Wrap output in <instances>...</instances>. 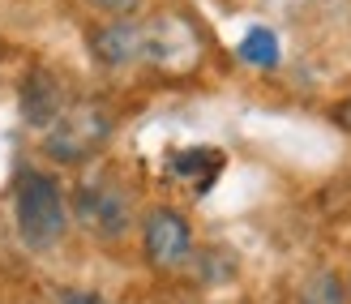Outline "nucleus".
<instances>
[{"mask_svg":"<svg viewBox=\"0 0 351 304\" xmlns=\"http://www.w3.org/2000/svg\"><path fill=\"white\" fill-rule=\"evenodd\" d=\"M13 223H17V236H22L26 248L34 253H47L56 248L69 231V202H64V189L56 176H47L39 167H22L13 180Z\"/></svg>","mask_w":351,"mask_h":304,"instance_id":"obj_1","label":"nucleus"},{"mask_svg":"<svg viewBox=\"0 0 351 304\" xmlns=\"http://www.w3.org/2000/svg\"><path fill=\"white\" fill-rule=\"evenodd\" d=\"M69 219H73L86 236H95L103 244H116L133 231V198L112 172L86 176L73 193V202H69Z\"/></svg>","mask_w":351,"mask_h":304,"instance_id":"obj_2","label":"nucleus"},{"mask_svg":"<svg viewBox=\"0 0 351 304\" xmlns=\"http://www.w3.org/2000/svg\"><path fill=\"white\" fill-rule=\"evenodd\" d=\"M112 129H116V120L103 103H69L64 112L47 124L43 150L56 159V163H86V159H95L108 146Z\"/></svg>","mask_w":351,"mask_h":304,"instance_id":"obj_3","label":"nucleus"},{"mask_svg":"<svg viewBox=\"0 0 351 304\" xmlns=\"http://www.w3.org/2000/svg\"><path fill=\"white\" fill-rule=\"evenodd\" d=\"M142 248L154 270H180L193 257V227L180 210L154 206L142 219Z\"/></svg>","mask_w":351,"mask_h":304,"instance_id":"obj_4","label":"nucleus"},{"mask_svg":"<svg viewBox=\"0 0 351 304\" xmlns=\"http://www.w3.org/2000/svg\"><path fill=\"white\" fill-rule=\"evenodd\" d=\"M90 51H95V60L108 65V69H129L137 60H146L150 26L133 22V17H112L108 26H99L90 34Z\"/></svg>","mask_w":351,"mask_h":304,"instance_id":"obj_5","label":"nucleus"},{"mask_svg":"<svg viewBox=\"0 0 351 304\" xmlns=\"http://www.w3.org/2000/svg\"><path fill=\"white\" fill-rule=\"evenodd\" d=\"M17 103H22V120L30 129H47V124L69 107V95H64V86H60V78L51 73V69H30L22 91H17Z\"/></svg>","mask_w":351,"mask_h":304,"instance_id":"obj_6","label":"nucleus"},{"mask_svg":"<svg viewBox=\"0 0 351 304\" xmlns=\"http://www.w3.org/2000/svg\"><path fill=\"white\" fill-rule=\"evenodd\" d=\"M295 304H347V283L335 270H313L295 292Z\"/></svg>","mask_w":351,"mask_h":304,"instance_id":"obj_7","label":"nucleus"},{"mask_svg":"<svg viewBox=\"0 0 351 304\" xmlns=\"http://www.w3.org/2000/svg\"><path fill=\"white\" fill-rule=\"evenodd\" d=\"M240 56L249 60V65H257V69H270V65H278V39H274L266 26H257V30L244 34Z\"/></svg>","mask_w":351,"mask_h":304,"instance_id":"obj_8","label":"nucleus"},{"mask_svg":"<svg viewBox=\"0 0 351 304\" xmlns=\"http://www.w3.org/2000/svg\"><path fill=\"white\" fill-rule=\"evenodd\" d=\"M86 5L108 13V17H133L137 9H142V0H86Z\"/></svg>","mask_w":351,"mask_h":304,"instance_id":"obj_9","label":"nucleus"},{"mask_svg":"<svg viewBox=\"0 0 351 304\" xmlns=\"http://www.w3.org/2000/svg\"><path fill=\"white\" fill-rule=\"evenodd\" d=\"M60 304H112V300L99 292H86V288H60Z\"/></svg>","mask_w":351,"mask_h":304,"instance_id":"obj_10","label":"nucleus"},{"mask_svg":"<svg viewBox=\"0 0 351 304\" xmlns=\"http://www.w3.org/2000/svg\"><path fill=\"white\" fill-rule=\"evenodd\" d=\"M335 124H339L343 133H351V95H347V99L335 107Z\"/></svg>","mask_w":351,"mask_h":304,"instance_id":"obj_11","label":"nucleus"}]
</instances>
